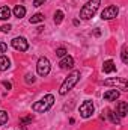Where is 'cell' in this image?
<instances>
[{
  "mask_svg": "<svg viewBox=\"0 0 128 130\" xmlns=\"http://www.w3.org/2000/svg\"><path fill=\"white\" fill-rule=\"evenodd\" d=\"M80 80V71H72L66 79H65V82L62 83V86H60V89H59V94L60 95H65V94H68L75 85H77V82Z\"/></svg>",
  "mask_w": 128,
  "mask_h": 130,
  "instance_id": "cell-1",
  "label": "cell"
},
{
  "mask_svg": "<svg viewBox=\"0 0 128 130\" xmlns=\"http://www.w3.org/2000/svg\"><path fill=\"white\" fill-rule=\"evenodd\" d=\"M99 3H101V0H89V2L81 8V11H80V17H81L83 20H89V18H92V17L95 15V12L98 11V8H99Z\"/></svg>",
  "mask_w": 128,
  "mask_h": 130,
  "instance_id": "cell-2",
  "label": "cell"
},
{
  "mask_svg": "<svg viewBox=\"0 0 128 130\" xmlns=\"http://www.w3.org/2000/svg\"><path fill=\"white\" fill-rule=\"evenodd\" d=\"M53 103H54V97L51 95V94H47L45 97H42L41 100H38L36 103H33L32 109L35 112H47L51 106H53Z\"/></svg>",
  "mask_w": 128,
  "mask_h": 130,
  "instance_id": "cell-3",
  "label": "cell"
},
{
  "mask_svg": "<svg viewBox=\"0 0 128 130\" xmlns=\"http://www.w3.org/2000/svg\"><path fill=\"white\" fill-rule=\"evenodd\" d=\"M36 71H38L39 76L45 77V76L50 73V61H48L47 58H39L38 65H36Z\"/></svg>",
  "mask_w": 128,
  "mask_h": 130,
  "instance_id": "cell-4",
  "label": "cell"
},
{
  "mask_svg": "<svg viewBox=\"0 0 128 130\" xmlns=\"http://www.w3.org/2000/svg\"><path fill=\"white\" fill-rule=\"evenodd\" d=\"M118 14H119V8L115 5H110L101 12V18L102 20H113L115 17H118Z\"/></svg>",
  "mask_w": 128,
  "mask_h": 130,
  "instance_id": "cell-5",
  "label": "cell"
},
{
  "mask_svg": "<svg viewBox=\"0 0 128 130\" xmlns=\"http://www.w3.org/2000/svg\"><path fill=\"white\" fill-rule=\"evenodd\" d=\"M11 45H12L15 50H20V52H26V50L29 48V42H27V39L23 38V36L14 38V39L11 41Z\"/></svg>",
  "mask_w": 128,
  "mask_h": 130,
  "instance_id": "cell-6",
  "label": "cell"
},
{
  "mask_svg": "<svg viewBox=\"0 0 128 130\" xmlns=\"http://www.w3.org/2000/svg\"><path fill=\"white\" fill-rule=\"evenodd\" d=\"M104 85H107V86H110V85H113V86H118V88H121L122 91H128V83H127V79H107V80H104Z\"/></svg>",
  "mask_w": 128,
  "mask_h": 130,
  "instance_id": "cell-7",
  "label": "cell"
},
{
  "mask_svg": "<svg viewBox=\"0 0 128 130\" xmlns=\"http://www.w3.org/2000/svg\"><path fill=\"white\" fill-rule=\"evenodd\" d=\"M92 113H94V103H92L91 100L83 101V104L80 106V115H81L83 118H89Z\"/></svg>",
  "mask_w": 128,
  "mask_h": 130,
  "instance_id": "cell-8",
  "label": "cell"
},
{
  "mask_svg": "<svg viewBox=\"0 0 128 130\" xmlns=\"http://www.w3.org/2000/svg\"><path fill=\"white\" fill-rule=\"evenodd\" d=\"M116 113L118 117H125L128 113V103L127 101H119L116 104Z\"/></svg>",
  "mask_w": 128,
  "mask_h": 130,
  "instance_id": "cell-9",
  "label": "cell"
},
{
  "mask_svg": "<svg viewBox=\"0 0 128 130\" xmlns=\"http://www.w3.org/2000/svg\"><path fill=\"white\" fill-rule=\"evenodd\" d=\"M59 65H60V68H62V70H68V68H72V67H74V59H72L71 56H63Z\"/></svg>",
  "mask_w": 128,
  "mask_h": 130,
  "instance_id": "cell-10",
  "label": "cell"
},
{
  "mask_svg": "<svg viewBox=\"0 0 128 130\" xmlns=\"http://www.w3.org/2000/svg\"><path fill=\"white\" fill-rule=\"evenodd\" d=\"M116 98H119V91H116V89H109L107 92H104L105 101H115Z\"/></svg>",
  "mask_w": 128,
  "mask_h": 130,
  "instance_id": "cell-11",
  "label": "cell"
},
{
  "mask_svg": "<svg viewBox=\"0 0 128 130\" xmlns=\"http://www.w3.org/2000/svg\"><path fill=\"white\" fill-rule=\"evenodd\" d=\"M14 15H15L17 18H23V17L26 15V8H24L23 5H17V6L14 8Z\"/></svg>",
  "mask_w": 128,
  "mask_h": 130,
  "instance_id": "cell-12",
  "label": "cell"
},
{
  "mask_svg": "<svg viewBox=\"0 0 128 130\" xmlns=\"http://www.w3.org/2000/svg\"><path fill=\"white\" fill-rule=\"evenodd\" d=\"M115 70H116V67L113 64V61H105L104 65H102V71L107 73V74H109V73H113Z\"/></svg>",
  "mask_w": 128,
  "mask_h": 130,
  "instance_id": "cell-13",
  "label": "cell"
},
{
  "mask_svg": "<svg viewBox=\"0 0 128 130\" xmlns=\"http://www.w3.org/2000/svg\"><path fill=\"white\" fill-rule=\"evenodd\" d=\"M11 67V61L6 56H0V71H6Z\"/></svg>",
  "mask_w": 128,
  "mask_h": 130,
  "instance_id": "cell-14",
  "label": "cell"
},
{
  "mask_svg": "<svg viewBox=\"0 0 128 130\" xmlns=\"http://www.w3.org/2000/svg\"><path fill=\"white\" fill-rule=\"evenodd\" d=\"M11 17V9L8 6H2L0 8V20H8Z\"/></svg>",
  "mask_w": 128,
  "mask_h": 130,
  "instance_id": "cell-15",
  "label": "cell"
},
{
  "mask_svg": "<svg viewBox=\"0 0 128 130\" xmlns=\"http://www.w3.org/2000/svg\"><path fill=\"white\" fill-rule=\"evenodd\" d=\"M107 115H109V118H110V121H112L113 124H116V126L121 124V118H119L113 110H107Z\"/></svg>",
  "mask_w": 128,
  "mask_h": 130,
  "instance_id": "cell-16",
  "label": "cell"
},
{
  "mask_svg": "<svg viewBox=\"0 0 128 130\" xmlns=\"http://www.w3.org/2000/svg\"><path fill=\"white\" fill-rule=\"evenodd\" d=\"M121 59H122V62H124V64H128V47H127V44H124V45H122Z\"/></svg>",
  "mask_w": 128,
  "mask_h": 130,
  "instance_id": "cell-17",
  "label": "cell"
},
{
  "mask_svg": "<svg viewBox=\"0 0 128 130\" xmlns=\"http://www.w3.org/2000/svg\"><path fill=\"white\" fill-rule=\"evenodd\" d=\"M63 21V11H56V14H54V23L56 24H60Z\"/></svg>",
  "mask_w": 128,
  "mask_h": 130,
  "instance_id": "cell-18",
  "label": "cell"
},
{
  "mask_svg": "<svg viewBox=\"0 0 128 130\" xmlns=\"http://www.w3.org/2000/svg\"><path fill=\"white\" fill-rule=\"evenodd\" d=\"M41 21H44V15L39 14V12L30 17V23H32V24H35V23H41Z\"/></svg>",
  "mask_w": 128,
  "mask_h": 130,
  "instance_id": "cell-19",
  "label": "cell"
},
{
  "mask_svg": "<svg viewBox=\"0 0 128 130\" xmlns=\"http://www.w3.org/2000/svg\"><path fill=\"white\" fill-rule=\"evenodd\" d=\"M6 121H8V112H5V110H0V126L6 124Z\"/></svg>",
  "mask_w": 128,
  "mask_h": 130,
  "instance_id": "cell-20",
  "label": "cell"
},
{
  "mask_svg": "<svg viewBox=\"0 0 128 130\" xmlns=\"http://www.w3.org/2000/svg\"><path fill=\"white\" fill-rule=\"evenodd\" d=\"M32 121H33V117L32 115H29V117L21 118V120H20V124H21V126H26V124H29V123H32Z\"/></svg>",
  "mask_w": 128,
  "mask_h": 130,
  "instance_id": "cell-21",
  "label": "cell"
},
{
  "mask_svg": "<svg viewBox=\"0 0 128 130\" xmlns=\"http://www.w3.org/2000/svg\"><path fill=\"white\" fill-rule=\"evenodd\" d=\"M24 82H26L27 85H32V83H35V76H33V74H26Z\"/></svg>",
  "mask_w": 128,
  "mask_h": 130,
  "instance_id": "cell-22",
  "label": "cell"
},
{
  "mask_svg": "<svg viewBox=\"0 0 128 130\" xmlns=\"http://www.w3.org/2000/svg\"><path fill=\"white\" fill-rule=\"evenodd\" d=\"M56 55H57L59 58H63V56H66V48H63V47L57 48V50H56Z\"/></svg>",
  "mask_w": 128,
  "mask_h": 130,
  "instance_id": "cell-23",
  "label": "cell"
},
{
  "mask_svg": "<svg viewBox=\"0 0 128 130\" xmlns=\"http://www.w3.org/2000/svg\"><path fill=\"white\" fill-rule=\"evenodd\" d=\"M11 29H12V26L11 24H3L2 27H0V30L3 33H8V32H11Z\"/></svg>",
  "mask_w": 128,
  "mask_h": 130,
  "instance_id": "cell-24",
  "label": "cell"
},
{
  "mask_svg": "<svg viewBox=\"0 0 128 130\" xmlns=\"http://www.w3.org/2000/svg\"><path fill=\"white\" fill-rule=\"evenodd\" d=\"M45 2H47V0H33V6H36V8H38V6H42Z\"/></svg>",
  "mask_w": 128,
  "mask_h": 130,
  "instance_id": "cell-25",
  "label": "cell"
},
{
  "mask_svg": "<svg viewBox=\"0 0 128 130\" xmlns=\"http://www.w3.org/2000/svg\"><path fill=\"white\" fill-rule=\"evenodd\" d=\"M6 50H8V45L5 42H0V53H5Z\"/></svg>",
  "mask_w": 128,
  "mask_h": 130,
  "instance_id": "cell-26",
  "label": "cell"
},
{
  "mask_svg": "<svg viewBox=\"0 0 128 130\" xmlns=\"http://www.w3.org/2000/svg\"><path fill=\"white\" fill-rule=\"evenodd\" d=\"M3 86H5L6 89H11V88H12V85H11L9 82H3Z\"/></svg>",
  "mask_w": 128,
  "mask_h": 130,
  "instance_id": "cell-27",
  "label": "cell"
},
{
  "mask_svg": "<svg viewBox=\"0 0 128 130\" xmlns=\"http://www.w3.org/2000/svg\"><path fill=\"white\" fill-rule=\"evenodd\" d=\"M94 35H95V36H99V35H101V30H98V29L94 30Z\"/></svg>",
  "mask_w": 128,
  "mask_h": 130,
  "instance_id": "cell-28",
  "label": "cell"
}]
</instances>
